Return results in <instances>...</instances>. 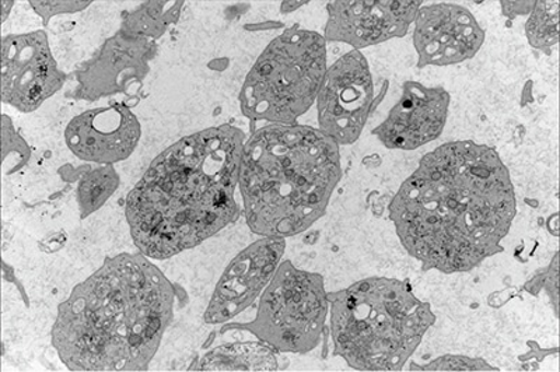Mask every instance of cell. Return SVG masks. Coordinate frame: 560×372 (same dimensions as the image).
<instances>
[{"mask_svg": "<svg viewBox=\"0 0 560 372\" xmlns=\"http://www.w3.org/2000/svg\"><path fill=\"white\" fill-rule=\"evenodd\" d=\"M516 194L497 150L474 142L424 155L389 206L404 248L424 269L458 274L502 253Z\"/></svg>", "mask_w": 560, "mask_h": 372, "instance_id": "6da1fadb", "label": "cell"}, {"mask_svg": "<svg viewBox=\"0 0 560 372\" xmlns=\"http://www.w3.org/2000/svg\"><path fill=\"white\" fill-rule=\"evenodd\" d=\"M244 144L242 129L220 125L185 136L153 160L125 204L139 253L168 259L237 220Z\"/></svg>", "mask_w": 560, "mask_h": 372, "instance_id": "7a4b0ae2", "label": "cell"}, {"mask_svg": "<svg viewBox=\"0 0 560 372\" xmlns=\"http://www.w3.org/2000/svg\"><path fill=\"white\" fill-rule=\"evenodd\" d=\"M175 291L142 253L119 254L58 306L52 345L72 371H143L173 319Z\"/></svg>", "mask_w": 560, "mask_h": 372, "instance_id": "3957f363", "label": "cell"}, {"mask_svg": "<svg viewBox=\"0 0 560 372\" xmlns=\"http://www.w3.org/2000/svg\"><path fill=\"white\" fill-rule=\"evenodd\" d=\"M339 144L306 125L269 124L244 144L238 189L245 221L261 237L308 230L341 179Z\"/></svg>", "mask_w": 560, "mask_h": 372, "instance_id": "277c9868", "label": "cell"}, {"mask_svg": "<svg viewBox=\"0 0 560 372\" xmlns=\"http://www.w3.org/2000/svg\"><path fill=\"white\" fill-rule=\"evenodd\" d=\"M334 353L359 371H399L430 326L432 309L407 283L370 278L328 294Z\"/></svg>", "mask_w": 560, "mask_h": 372, "instance_id": "5b68a950", "label": "cell"}, {"mask_svg": "<svg viewBox=\"0 0 560 372\" xmlns=\"http://www.w3.org/2000/svg\"><path fill=\"white\" fill-rule=\"evenodd\" d=\"M318 33L287 28L265 48L245 79L240 105L245 117L292 125L317 102L327 74V47Z\"/></svg>", "mask_w": 560, "mask_h": 372, "instance_id": "8992f818", "label": "cell"}, {"mask_svg": "<svg viewBox=\"0 0 560 372\" xmlns=\"http://www.w3.org/2000/svg\"><path fill=\"white\" fill-rule=\"evenodd\" d=\"M329 310L322 275L280 264L259 297L257 316L240 326L278 353L306 354L323 338Z\"/></svg>", "mask_w": 560, "mask_h": 372, "instance_id": "52a82bcc", "label": "cell"}, {"mask_svg": "<svg viewBox=\"0 0 560 372\" xmlns=\"http://www.w3.org/2000/svg\"><path fill=\"white\" fill-rule=\"evenodd\" d=\"M373 78L359 51L343 55L325 74L317 97L319 130L338 144H352L372 113Z\"/></svg>", "mask_w": 560, "mask_h": 372, "instance_id": "ba28073f", "label": "cell"}, {"mask_svg": "<svg viewBox=\"0 0 560 372\" xmlns=\"http://www.w3.org/2000/svg\"><path fill=\"white\" fill-rule=\"evenodd\" d=\"M67 82L43 30L12 34L2 45V100L20 113H32Z\"/></svg>", "mask_w": 560, "mask_h": 372, "instance_id": "9c48e42d", "label": "cell"}, {"mask_svg": "<svg viewBox=\"0 0 560 372\" xmlns=\"http://www.w3.org/2000/svg\"><path fill=\"white\" fill-rule=\"evenodd\" d=\"M284 249V239L278 237H262L243 249L220 278L205 322L226 324L252 306L277 274Z\"/></svg>", "mask_w": 560, "mask_h": 372, "instance_id": "30bf717a", "label": "cell"}, {"mask_svg": "<svg viewBox=\"0 0 560 372\" xmlns=\"http://www.w3.org/2000/svg\"><path fill=\"white\" fill-rule=\"evenodd\" d=\"M156 53V43L133 37L119 30L78 69L77 97L97 102L100 98L128 93L135 85L139 88Z\"/></svg>", "mask_w": 560, "mask_h": 372, "instance_id": "8fae6325", "label": "cell"}, {"mask_svg": "<svg viewBox=\"0 0 560 372\" xmlns=\"http://www.w3.org/2000/svg\"><path fill=\"white\" fill-rule=\"evenodd\" d=\"M483 39L477 19L458 4H430L420 8L415 19L413 45L419 68L465 62L477 55Z\"/></svg>", "mask_w": 560, "mask_h": 372, "instance_id": "7c38bea8", "label": "cell"}, {"mask_svg": "<svg viewBox=\"0 0 560 372\" xmlns=\"http://www.w3.org/2000/svg\"><path fill=\"white\" fill-rule=\"evenodd\" d=\"M422 2L370 0L328 3L325 42L345 43L362 49L401 38L415 23Z\"/></svg>", "mask_w": 560, "mask_h": 372, "instance_id": "4fadbf2b", "label": "cell"}, {"mask_svg": "<svg viewBox=\"0 0 560 372\" xmlns=\"http://www.w3.org/2000/svg\"><path fill=\"white\" fill-rule=\"evenodd\" d=\"M142 135L137 115L124 103H113L78 115L65 130L68 148L88 163L113 165L135 152Z\"/></svg>", "mask_w": 560, "mask_h": 372, "instance_id": "5bb4252c", "label": "cell"}, {"mask_svg": "<svg viewBox=\"0 0 560 372\" xmlns=\"http://www.w3.org/2000/svg\"><path fill=\"white\" fill-rule=\"evenodd\" d=\"M448 105L450 94L443 88L405 83L402 97L373 135L388 149L422 148L442 135Z\"/></svg>", "mask_w": 560, "mask_h": 372, "instance_id": "9a60e30c", "label": "cell"}, {"mask_svg": "<svg viewBox=\"0 0 560 372\" xmlns=\"http://www.w3.org/2000/svg\"><path fill=\"white\" fill-rule=\"evenodd\" d=\"M278 351L264 341L214 347L202 356L195 371H277Z\"/></svg>", "mask_w": 560, "mask_h": 372, "instance_id": "2e32d148", "label": "cell"}, {"mask_svg": "<svg viewBox=\"0 0 560 372\" xmlns=\"http://www.w3.org/2000/svg\"><path fill=\"white\" fill-rule=\"evenodd\" d=\"M184 2H147L124 13L122 32L156 42L182 16Z\"/></svg>", "mask_w": 560, "mask_h": 372, "instance_id": "e0dca14e", "label": "cell"}, {"mask_svg": "<svg viewBox=\"0 0 560 372\" xmlns=\"http://www.w3.org/2000/svg\"><path fill=\"white\" fill-rule=\"evenodd\" d=\"M121 178L113 165H100L83 174L78 184V205L82 219L96 212L118 189Z\"/></svg>", "mask_w": 560, "mask_h": 372, "instance_id": "ac0fdd59", "label": "cell"}, {"mask_svg": "<svg viewBox=\"0 0 560 372\" xmlns=\"http://www.w3.org/2000/svg\"><path fill=\"white\" fill-rule=\"evenodd\" d=\"M559 2H535L532 16L525 24V34L535 49L551 54L558 43Z\"/></svg>", "mask_w": 560, "mask_h": 372, "instance_id": "d6986e66", "label": "cell"}, {"mask_svg": "<svg viewBox=\"0 0 560 372\" xmlns=\"http://www.w3.org/2000/svg\"><path fill=\"white\" fill-rule=\"evenodd\" d=\"M423 370L428 371H497L487 361L468 359L464 356H443L432 361Z\"/></svg>", "mask_w": 560, "mask_h": 372, "instance_id": "ffe728a7", "label": "cell"}, {"mask_svg": "<svg viewBox=\"0 0 560 372\" xmlns=\"http://www.w3.org/2000/svg\"><path fill=\"white\" fill-rule=\"evenodd\" d=\"M35 13L43 19L45 24L58 14L77 13L86 9L92 2H68V0H58V2H30Z\"/></svg>", "mask_w": 560, "mask_h": 372, "instance_id": "44dd1931", "label": "cell"}, {"mask_svg": "<svg viewBox=\"0 0 560 372\" xmlns=\"http://www.w3.org/2000/svg\"><path fill=\"white\" fill-rule=\"evenodd\" d=\"M525 289L532 291L533 294H537V291L547 289L549 295L553 301L555 311L558 309V256H555L553 263L545 274H539L529 281Z\"/></svg>", "mask_w": 560, "mask_h": 372, "instance_id": "7402d4cb", "label": "cell"}, {"mask_svg": "<svg viewBox=\"0 0 560 372\" xmlns=\"http://www.w3.org/2000/svg\"><path fill=\"white\" fill-rule=\"evenodd\" d=\"M3 7V22L8 19V10L12 9L13 2H2Z\"/></svg>", "mask_w": 560, "mask_h": 372, "instance_id": "603a6c76", "label": "cell"}]
</instances>
